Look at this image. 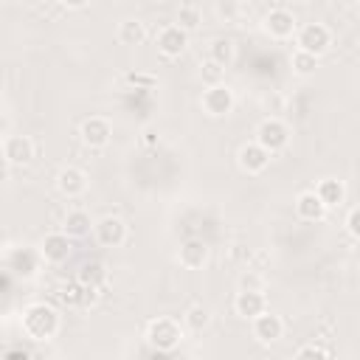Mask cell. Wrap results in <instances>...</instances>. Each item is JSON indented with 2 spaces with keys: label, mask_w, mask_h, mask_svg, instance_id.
I'll list each match as a JSON object with an SVG mask.
<instances>
[{
  "label": "cell",
  "mask_w": 360,
  "mask_h": 360,
  "mask_svg": "<svg viewBox=\"0 0 360 360\" xmlns=\"http://www.w3.org/2000/svg\"><path fill=\"white\" fill-rule=\"evenodd\" d=\"M22 329L34 340H51L59 332V312L51 304L37 301V304L25 307V312H22Z\"/></svg>",
  "instance_id": "cell-1"
},
{
  "label": "cell",
  "mask_w": 360,
  "mask_h": 360,
  "mask_svg": "<svg viewBox=\"0 0 360 360\" xmlns=\"http://www.w3.org/2000/svg\"><path fill=\"white\" fill-rule=\"evenodd\" d=\"M183 340V329L174 318H155L146 326V343L158 352H172Z\"/></svg>",
  "instance_id": "cell-2"
},
{
  "label": "cell",
  "mask_w": 360,
  "mask_h": 360,
  "mask_svg": "<svg viewBox=\"0 0 360 360\" xmlns=\"http://www.w3.org/2000/svg\"><path fill=\"white\" fill-rule=\"evenodd\" d=\"M295 42H298V51L309 53V56H321L329 51L332 45V31L326 22H304L298 31H295Z\"/></svg>",
  "instance_id": "cell-3"
},
{
  "label": "cell",
  "mask_w": 360,
  "mask_h": 360,
  "mask_svg": "<svg viewBox=\"0 0 360 360\" xmlns=\"http://www.w3.org/2000/svg\"><path fill=\"white\" fill-rule=\"evenodd\" d=\"M256 143H259L267 155H276V152H281V149L290 143V127H287L281 118L270 115V118H264V121L256 127Z\"/></svg>",
  "instance_id": "cell-4"
},
{
  "label": "cell",
  "mask_w": 360,
  "mask_h": 360,
  "mask_svg": "<svg viewBox=\"0 0 360 360\" xmlns=\"http://www.w3.org/2000/svg\"><path fill=\"white\" fill-rule=\"evenodd\" d=\"M262 28H264V34H270L273 39H287V37H292V34L298 31V20H295V14H292L290 8L276 6V8H270V11L264 14Z\"/></svg>",
  "instance_id": "cell-5"
},
{
  "label": "cell",
  "mask_w": 360,
  "mask_h": 360,
  "mask_svg": "<svg viewBox=\"0 0 360 360\" xmlns=\"http://www.w3.org/2000/svg\"><path fill=\"white\" fill-rule=\"evenodd\" d=\"M93 236L101 248H121L127 242V225H124V219L107 214L93 222Z\"/></svg>",
  "instance_id": "cell-6"
},
{
  "label": "cell",
  "mask_w": 360,
  "mask_h": 360,
  "mask_svg": "<svg viewBox=\"0 0 360 360\" xmlns=\"http://www.w3.org/2000/svg\"><path fill=\"white\" fill-rule=\"evenodd\" d=\"M233 104H236V98H233V90L222 82V84H214V87H205L202 90V110L208 112V115H214V118H222V115H228L231 110H233Z\"/></svg>",
  "instance_id": "cell-7"
},
{
  "label": "cell",
  "mask_w": 360,
  "mask_h": 360,
  "mask_svg": "<svg viewBox=\"0 0 360 360\" xmlns=\"http://www.w3.org/2000/svg\"><path fill=\"white\" fill-rule=\"evenodd\" d=\"M155 45H158V51H160L166 59H177V56L186 51V45H188V34H186L183 28H177L174 22H166V25L158 31Z\"/></svg>",
  "instance_id": "cell-8"
},
{
  "label": "cell",
  "mask_w": 360,
  "mask_h": 360,
  "mask_svg": "<svg viewBox=\"0 0 360 360\" xmlns=\"http://www.w3.org/2000/svg\"><path fill=\"white\" fill-rule=\"evenodd\" d=\"M70 253H73V242L62 231L48 233L42 239V245H39V259H45L48 264H65L70 259Z\"/></svg>",
  "instance_id": "cell-9"
},
{
  "label": "cell",
  "mask_w": 360,
  "mask_h": 360,
  "mask_svg": "<svg viewBox=\"0 0 360 360\" xmlns=\"http://www.w3.org/2000/svg\"><path fill=\"white\" fill-rule=\"evenodd\" d=\"M34 152H37V146H34V141L28 135H8L6 143H3V158H6L8 166H25V163H31L34 160Z\"/></svg>",
  "instance_id": "cell-10"
},
{
  "label": "cell",
  "mask_w": 360,
  "mask_h": 360,
  "mask_svg": "<svg viewBox=\"0 0 360 360\" xmlns=\"http://www.w3.org/2000/svg\"><path fill=\"white\" fill-rule=\"evenodd\" d=\"M79 135H82V141H84L90 149H101V146H107L110 138H112V124H110L107 118H101V115H90V118L82 124Z\"/></svg>",
  "instance_id": "cell-11"
},
{
  "label": "cell",
  "mask_w": 360,
  "mask_h": 360,
  "mask_svg": "<svg viewBox=\"0 0 360 360\" xmlns=\"http://www.w3.org/2000/svg\"><path fill=\"white\" fill-rule=\"evenodd\" d=\"M250 329H253V338H256L259 343H276V340L284 335V321H281L276 312L264 309L262 315H256V318L250 321Z\"/></svg>",
  "instance_id": "cell-12"
},
{
  "label": "cell",
  "mask_w": 360,
  "mask_h": 360,
  "mask_svg": "<svg viewBox=\"0 0 360 360\" xmlns=\"http://www.w3.org/2000/svg\"><path fill=\"white\" fill-rule=\"evenodd\" d=\"M6 267L20 278H31L39 267V253L31 248H11V253L6 256Z\"/></svg>",
  "instance_id": "cell-13"
},
{
  "label": "cell",
  "mask_w": 360,
  "mask_h": 360,
  "mask_svg": "<svg viewBox=\"0 0 360 360\" xmlns=\"http://www.w3.org/2000/svg\"><path fill=\"white\" fill-rule=\"evenodd\" d=\"M233 309L239 318L245 321H253L256 315H262L267 309V298L262 290H239L236 298H233Z\"/></svg>",
  "instance_id": "cell-14"
},
{
  "label": "cell",
  "mask_w": 360,
  "mask_h": 360,
  "mask_svg": "<svg viewBox=\"0 0 360 360\" xmlns=\"http://www.w3.org/2000/svg\"><path fill=\"white\" fill-rule=\"evenodd\" d=\"M177 259H180V264H183L186 270H200V267L208 262V242H205V239H197V236L186 239V242L180 245Z\"/></svg>",
  "instance_id": "cell-15"
},
{
  "label": "cell",
  "mask_w": 360,
  "mask_h": 360,
  "mask_svg": "<svg viewBox=\"0 0 360 360\" xmlns=\"http://www.w3.org/2000/svg\"><path fill=\"white\" fill-rule=\"evenodd\" d=\"M56 188L65 194V197H79L87 191V174L79 169V166H65L59 169L56 174Z\"/></svg>",
  "instance_id": "cell-16"
},
{
  "label": "cell",
  "mask_w": 360,
  "mask_h": 360,
  "mask_svg": "<svg viewBox=\"0 0 360 360\" xmlns=\"http://www.w3.org/2000/svg\"><path fill=\"white\" fill-rule=\"evenodd\" d=\"M236 160H239V169H242V172H248V174H259V172H264V169H267L270 155H267V152L253 141V143H245V146L239 149Z\"/></svg>",
  "instance_id": "cell-17"
},
{
  "label": "cell",
  "mask_w": 360,
  "mask_h": 360,
  "mask_svg": "<svg viewBox=\"0 0 360 360\" xmlns=\"http://www.w3.org/2000/svg\"><path fill=\"white\" fill-rule=\"evenodd\" d=\"M326 205L315 197V191H301L298 197H295V214H298V219H304V222H321L323 217H326Z\"/></svg>",
  "instance_id": "cell-18"
},
{
  "label": "cell",
  "mask_w": 360,
  "mask_h": 360,
  "mask_svg": "<svg viewBox=\"0 0 360 360\" xmlns=\"http://www.w3.org/2000/svg\"><path fill=\"white\" fill-rule=\"evenodd\" d=\"M90 231H93V219H90V214H87L84 208L68 211V217H65V222H62V233H65V236L82 239V236H87Z\"/></svg>",
  "instance_id": "cell-19"
},
{
  "label": "cell",
  "mask_w": 360,
  "mask_h": 360,
  "mask_svg": "<svg viewBox=\"0 0 360 360\" xmlns=\"http://www.w3.org/2000/svg\"><path fill=\"white\" fill-rule=\"evenodd\" d=\"M315 197L326 205V208H335V205H340L343 200H346V186L340 183V180H335V177H326V180H321L315 188Z\"/></svg>",
  "instance_id": "cell-20"
},
{
  "label": "cell",
  "mask_w": 360,
  "mask_h": 360,
  "mask_svg": "<svg viewBox=\"0 0 360 360\" xmlns=\"http://www.w3.org/2000/svg\"><path fill=\"white\" fill-rule=\"evenodd\" d=\"M76 281H79L82 287H101V284L107 281V267H104L101 262H96V259L82 262L79 270H76Z\"/></svg>",
  "instance_id": "cell-21"
},
{
  "label": "cell",
  "mask_w": 360,
  "mask_h": 360,
  "mask_svg": "<svg viewBox=\"0 0 360 360\" xmlns=\"http://www.w3.org/2000/svg\"><path fill=\"white\" fill-rule=\"evenodd\" d=\"M233 56H236V45H233L231 37H217V39H211V45H208V59H211V62H217L219 68H228V65L233 62Z\"/></svg>",
  "instance_id": "cell-22"
},
{
  "label": "cell",
  "mask_w": 360,
  "mask_h": 360,
  "mask_svg": "<svg viewBox=\"0 0 360 360\" xmlns=\"http://www.w3.org/2000/svg\"><path fill=\"white\" fill-rule=\"evenodd\" d=\"M143 39H146V25L141 20H135V17L121 20V25H118V42L121 45H141Z\"/></svg>",
  "instance_id": "cell-23"
},
{
  "label": "cell",
  "mask_w": 360,
  "mask_h": 360,
  "mask_svg": "<svg viewBox=\"0 0 360 360\" xmlns=\"http://www.w3.org/2000/svg\"><path fill=\"white\" fill-rule=\"evenodd\" d=\"M200 22H202V11H200L194 3H183V6L177 8V22H174V25H177V28H183L186 34H188V31H194Z\"/></svg>",
  "instance_id": "cell-24"
},
{
  "label": "cell",
  "mask_w": 360,
  "mask_h": 360,
  "mask_svg": "<svg viewBox=\"0 0 360 360\" xmlns=\"http://www.w3.org/2000/svg\"><path fill=\"white\" fill-rule=\"evenodd\" d=\"M183 321H186V326H188L191 332H202V329L208 326V321H211V312H208V307H202V304H191V307L186 309Z\"/></svg>",
  "instance_id": "cell-25"
},
{
  "label": "cell",
  "mask_w": 360,
  "mask_h": 360,
  "mask_svg": "<svg viewBox=\"0 0 360 360\" xmlns=\"http://www.w3.org/2000/svg\"><path fill=\"white\" fill-rule=\"evenodd\" d=\"M59 301L68 304V307H84V287L76 278L68 281V284H62L59 287Z\"/></svg>",
  "instance_id": "cell-26"
},
{
  "label": "cell",
  "mask_w": 360,
  "mask_h": 360,
  "mask_svg": "<svg viewBox=\"0 0 360 360\" xmlns=\"http://www.w3.org/2000/svg\"><path fill=\"white\" fill-rule=\"evenodd\" d=\"M315 68H318V59L295 48V53H292V70H295L298 76H312V73H315Z\"/></svg>",
  "instance_id": "cell-27"
},
{
  "label": "cell",
  "mask_w": 360,
  "mask_h": 360,
  "mask_svg": "<svg viewBox=\"0 0 360 360\" xmlns=\"http://www.w3.org/2000/svg\"><path fill=\"white\" fill-rule=\"evenodd\" d=\"M222 76H225V68H219L217 62L205 59L200 65V79L205 82V87H214V84H222Z\"/></svg>",
  "instance_id": "cell-28"
},
{
  "label": "cell",
  "mask_w": 360,
  "mask_h": 360,
  "mask_svg": "<svg viewBox=\"0 0 360 360\" xmlns=\"http://www.w3.org/2000/svg\"><path fill=\"white\" fill-rule=\"evenodd\" d=\"M214 11H217V17H222L225 22H231V20H236V17L245 11V6L236 3V0H219V3L214 6Z\"/></svg>",
  "instance_id": "cell-29"
},
{
  "label": "cell",
  "mask_w": 360,
  "mask_h": 360,
  "mask_svg": "<svg viewBox=\"0 0 360 360\" xmlns=\"http://www.w3.org/2000/svg\"><path fill=\"white\" fill-rule=\"evenodd\" d=\"M295 360H329V354H326V349H321L315 343H307L295 352Z\"/></svg>",
  "instance_id": "cell-30"
},
{
  "label": "cell",
  "mask_w": 360,
  "mask_h": 360,
  "mask_svg": "<svg viewBox=\"0 0 360 360\" xmlns=\"http://www.w3.org/2000/svg\"><path fill=\"white\" fill-rule=\"evenodd\" d=\"M346 233L352 236V239H357L360 236V208H349V214H346Z\"/></svg>",
  "instance_id": "cell-31"
},
{
  "label": "cell",
  "mask_w": 360,
  "mask_h": 360,
  "mask_svg": "<svg viewBox=\"0 0 360 360\" xmlns=\"http://www.w3.org/2000/svg\"><path fill=\"white\" fill-rule=\"evenodd\" d=\"M239 290H262V276L245 273V276L239 278Z\"/></svg>",
  "instance_id": "cell-32"
},
{
  "label": "cell",
  "mask_w": 360,
  "mask_h": 360,
  "mask_svg": "<svg viewBox=\"0 0 360 360\" xmlns=\"http://www.w3.org/2000/svg\"><path fill=\"white\" fill-rule=\"evenodd\" d=\"M98 292H101V287H84V307L96 304L98 301Z\"/></svg>",
  "instance_id": "cell-33"
},
{
  "label": "cell",
  "mask_w": 360,
  "mask_h": 360,
  "mask_svg": "<svg viewBox=\"0 0 360 360\" xmlns=\"http://www.w3.org/2000/svg\"><path fill=\"white\" fill-rule=\"evenodd\" d=\"M127 79H129L132 84H146V87H152V84H155V79H152V76H141V73H129Z\"/></svg>",
  "instance_id": "cell-34"
},
{
  "label": "cell",
  "mask_w": 360,
  "mask_h": 360,
  "mask_svg": "<svg viewBox=\"0 0 360 360\" xmlns=\"http://www.w3.org/2000/svg\"><path fill=\"white\" fill-rule=\"evenodd\" d=\"M141 141H143L146 146H155V143H158V132H155L152 127H146V129H143V135H141Z\"/></svg>",
  "instance_id": "cell-35"
},
{
  "label": "cell",
  "mask_w": 360,
  "mask_h": 360,
  "mask_svg": "<svg viewBox=\"0 0 360 360\" xmlns=\"http://www.w3.org/2000/svg\"><path fill=\"white\" fill-rule=\"evenodd\" d=\"M8 172H11V166L6 163V158H0V186L8 180Z\"/></svg>",
  "instance_id": "cell-36"
},
{
  "label": "cell",
  "mask_w": 360,
  "mask_h": 360,
  "mask_svg": "<svg viewBox=\"0 0 360 360\" xmlns=\"http://www.w3.org/2000/svg\"><path fill=\"white\" fill-rule=\"evenodd\" d=\"M264 104H267V107L273 104V112H278V107H281V98H278V96H273V98L267 96V98H264Z\"/></svg>",
  "instance_id": "cell-37"
}]
</instances>
